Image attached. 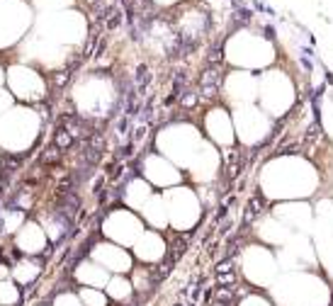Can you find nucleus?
I'll return each instance as SVG.
<instances>
[{
	"label": "nucleus",
	"instance_id": "nucleus-1",
	"mask_svg": "<svg viewBox=\"0 0 333 306\" xmlns=\"http://www.w3.org/2000/svg\"><path fill=\"white\" fill-rule=\"evenodd\" d=\"M148 83H151V71H148V66H139L136 68V73H134V88L139 90V92H143L146 88H148Z\"/></svg>",
	"mask_w": 333,
	"mask_h": 306
},
{
	"label": "nucleus",
	"instance_id": "nucleus-2",
	"mask_svg": "<svg viewBox=\"0 0 333 306\" xmlns=\"http://www.w3.org/2000/svg\"><path fill=\"white\" fill-rule=\"evenodd\" d=\"M200 83H202V85H219V83H222V73H219V68H217V66L207 68V71L200 76Z\"/></svg>",
	"mask_w": 333,
	"mask_h": 306
},
{
	"label": "nucleus",
	"instance_id": "nucleus-3",
	"mask_svg": "<svg viewBox=\"0 0 333 306\" xmlns=\"http://www.w3.org/2000/svg\"><path fill=\"white\" fill-rule=\"evenodd\" d=\"M122 8L119 5H112V10H110V15H107V30H117L119 25H122Z\"/></svg>",
	"mask_w": 333,
	"mask_h": 306
},
{
	"label": "nucleus",
	"instance_id": "nucleus-4",
	"mask_svg": "<svg viewBox=\"0 0 333 306\" xmlns=\"http://www.w3.org/2000/svg\"><path fill=\"white\" fill-rule=\"evenodd\" d=\"M251 17H253V13L251 10H246V8H241V10H236V25H248L251 22Z\"/></svg>",
	"mask_w": 333,
	"mask_h": 306
},
{
	"label": "nucleus",
	"instance_id": "nucleus-5",
	"mask_svg": "<svg viewBox=\"0 0 333 306\" xmlns=\"http://www.w3.org/2000/svg\"><path fill=\"white\" fill-rule=\"evenodd\" d=\"M222 59H224V56H222V49H219V46H214V49L207 54V61H209V66H219V63H222Z\"/></svg>",
	"mask_w": 333,
	"mask_h": 306
},
{
	"label": "nucleus",
	"instance_id": "nucleus-6",
	"mask_svg": "<svg viewBox=\"0 0 333 306\" xmlns=\"http://www.w3.org/2000/svg\"><path fill=\"white\" fill-rule=\"evenodd\" d=\"M180 102H183V107H195V102H197V95L195 92H190V90H185L183 95H180Z\"/></svg>",
	"mask_w": 333,
	"mask_h": 306
},
{
	"label": "nucleus",
	"instance_id": "nucleus-7",
	"mask_svg": "<svg viewBox=\"0 0 333 306\" xmlns=\"http://www.w3.org/2000/svg\"><path fill=\"white\" fill-rule=\"evenodd\" d=\"M56 146L59 148H68L71 146V134L68 131H56Z\"/></svg>",
	"mask_w": 333,
	"mask_h": 306
},
{
	"label": "nucleus",
	"instance_id": "nucleus-8",
	"mask_svg": "<svg viewBox=\"0 0 333 306\" xmlns=\"http://www.w3.org/2000/svg\"><path fill=\"white\" fill-rule=\"evenodd\" d=\"M248 209H251V212H253L255 216H260V212H265V209H263V199H260V197L255 195V197L251 199V204H248Z\"/></svg>",
	"mask_w": 333,
	"mask_h": 306
},
{
	"label": "nucleus",
	"instance_id": "nucleus-9",
	"mask_svg": "<svg viewBox=\"0 0 333 306\" xmlns=\"http://www.w3.org/2000/svg\"><path fill=\"white\" fill-rule=\"evenodd\" d=\"M68 78H71V71H61V73H56L54 85H56V88H63V85L68 83Z\"/></svg>",
	"mask_w": 333,
	"mask_h": 306
},
{
	"label": "nucleus",
	"instance_id": "nucleus-10",
	"mask_svg": "<svg viewBox=\"0 0 333 306\" xmlns=\"http://www.w3.org/2000/svg\"><path fill=\"white\" fill-rule=\"evenodd\" d=\"M234 279H236V275H231V272H226V275H219V287H224V284H234Z\"/></svg>",
	"mask_w": 333,
	"mask_h": 306
},
{
	"label": "nucleus",
	"instance_id": "nucleus-11",
	"mask_svg": "<svg viewBox=\"0 0 333 306\" xmlns=\"http://www.w3.org/2000/svg\"><path fill=\"white\" fill-rule=\"evenodd\" d=\"M217 90H219V85H202V95L205 97H214Z\"/></svg>",
	"mask_w": 333,
	"mask_h": 306
},
{
	"label": "nucleus",
	"instance_id": "nucleus-12",
	"mask_svg": "<svg viewBox=\"0 0 333 306\" xmlns=\"http://www.w3.org/2000/svg\"><path fill=\"white\" fill-rule=\"evenodd\" d=\"M217 272H219V275H226V272H231V260H224V262H219V265H217Z\"/></svg>",
	"mask_w": 333,
	"mask_h": 306
}]
</instances>
